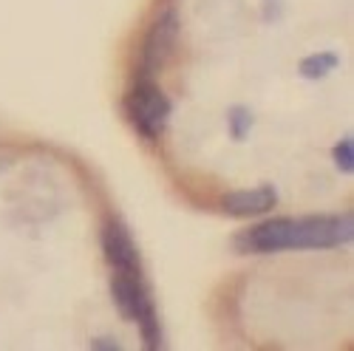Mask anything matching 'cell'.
Masks as SVG:
<instances>
[{"mask_svg":"<svg viewBox=\"0 0 354 351\" xmlns=\"http://www.w3.org/2000/svg\"><path fill=\"white\" fill-rule=\"evenodd\" d=\"M278 204L272 187H252V190H235L224 198V213L230 216H263Z\"/></svg>","mask_w":354,"mask_h":351,"instance_id":"cell-4","label":"cell"},{"mask_svg":"<svg viewBox=\"0 0 354 351\" xmlns=\"http://www.w3.org/2000/svg\"><path fill=\"white\" fill-rule=\"evenodd\" d=\"M173 40H176V15L167 9V12H165V15L156 20V26H153L151 37H147V48H145V66H147V68H156V66L165 60V54L170 51Z\"/></svg>","mask_w":354,"mask_h":351,"instance_id":"cell-5","label":"cell"},{"mask_svg":"<svg viewBox=\"0 0 354 351\" xmlns=\"http://www.w3.org/2000/svg\"><path fill=\"white\" fill-rule=\"evenodd\" d=\"M111 295H113V303L120 306V312L125 317H131L133 323L139 326L145 345L159 348V343H162L159 320H156L151 295H147L139 258H131V260L113 263L111 267Z\"/></svg>","mask_w":354,"mask_h":351,"instance_id":"cell-2","label":"cell"},{"mask_svg":"<svg viewBox=\"0 0 354 351\" xmlns=\"http://www.w3.org/2000/svg\"><path fill=\"white\" fill-rule=\"evenodd\" d=\"M335 159H337V164H340L343 173L351 170V139H343L337 144V148H335Z\"/></svg>","mask_w":354,"mask_h":351,"instance_id":"cell-7","label":"cell"},{"mask_svg":"<svg viewBox=\"0 0 354 351\" xmlns=\"http://www.w3.org/2000/svg\"><path fill=\"white\" fill-rule=\"evenodd\" d=\"M128 116H131V122L136 125L139 133L159 136L162 128L167 125L170 102L151 79H142L128 94Z\"/></svg>","mask_w":354,"mask_h":351,"instance_id":"cell-3","label":"cell"},{"mask_svg":"<svg viewBox=\"0 0 354 351\" xmlns=\"http://www.w3.org/2000/svg\"><path fill=\"white\" fill-rule=\"evenodd\" d=\"M351 241L348 216L317 218H272L239 236L244 252H278V249H323Z\"/></svg>","mask_w":354,"mask_h":351,"instance_id":"cell-1","label":"cell"},{"mask_svg":"<svg viewBox=\"0 0 354 351\" xmlns=\"http://www.w3.org/2000/svg\"><path fill=\"white\" fill-rule=\"evenodd\" d=\"M332 66H335V57H332V54H317L315 60H309V63L301 66V71L309 74V77H320L323 71L332 68Z\"/></svg>","mask_w":354,"mask_h":351,"instance_id":"cell-6","label":"cell"}]
</instances>
